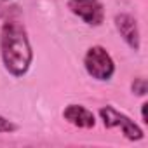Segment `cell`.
Here are the masks:
<instances>
[{
    "label": "cell",
    "instance_id": "1",
    "mask_svg": "<svg viewBox=\"0 0 148 148\" xmlns=\"http://www.w3.org/2000/svg\"><path fill=\"white\" fill-rule=\"evenodd\" d=\"M0 58L12 77H25L28 73L33 61V47L21 21L7 19L0 28Z\"/></svg>",
    "mask_w": 148,
    "mask_h": 148
},
{
    "label": "cell",
    "instance_id": "2",
    "mask_svg": "<svg viewBox=\"0 0 148 148\" xmlns=\"http://www.w3.org/2000/svg\"><path fill=\"white\" fill-rule=\"evenodd\" d=\"M84 68L89 77L99 82H108L115 75V61L103 45H91L86 51Z\"/></svg>",
    "mask_w": 148,
    "mask_h": 148
},
{
    "label": "cell",
    "instance_id": "3",
    "mask_svg": "<svg viewBox=\"0 0 148 148\" xmlns=\"http://www.w3.org/2000/svg\"><path fill=\"white\" fill-rule=\"evenodd\" d=\"M99 119L106 129H119L122 136L129 141H139L145 138V131L139 124H136L131 117H127L124 112H119L112 105H105L99 108Z\"/></svg>",
    "mask_w": 148,
    "mask_h": 148
},
{
    "label": "cell",
    "instance_id": "4",
    "mask_svg": "<svg viewBox=\"0 0 148 148\" xmlns=\"http://www.w3.org/2000/svg\"><path fill=\"white\" fill-rule=\"evenodd\" d=\"M66 7L89 26H101L105 23V5L101 0H68Z\"/></svg>",
    "mask_w": 148,
    "mask_h": 148
},
{
    "label": "cell",
    "instance_id": "5",
    "mask_svg": "<svg viewBox=\"0 0 148 148\" xmlns=\"http://www.w3.org/2000/svg\"><path fill=\"white\" fill-rule=\"evenodd\" d=\"M113 23H115V30L119 32L122 40L134 52H138L141 47V33H139L138 19L129 12H119V14H115Z\"/></svg>",
    "mask_w": 148,
    "mask_h": 148
},
{
    "label": "cell",
    "instance_id": "6",
    "mask_svg": "<svg viewBox=\"0 0 148 148\" xmlns=\"http://www.w3.org/2000/svg\"><path fill=\"white\" fill-rule=\"evenodd\" d=\"M63 119L68 124H71L73 127H79V129H92L96 125V115L87 106L77 105V103H71V105L64 106Z\"/></svg>",
    "mask_w": 148,
    "mask_h": 148
},
{
    "label": "cell",
    "instance_id": "7",
    "mask_svg": "<svg viewBox=\"0 0 148 148\" xmlns=\"http://www.w3.org/2000/svg\"><path fill=\"white\" fill-rule=\"evenodd\" d=\"M18 131H19V125L14 120L0 115V134H12V132H18Z\"/></svg>",
    "mask_w": 148,
    "mask_h": 148
},
{
    "label": "cell",
    "instance_id": "8",
    "mask_svg": "<svg viewBox=\"0 0 148 148\" xmlns=\"http://www.w3.org/2000/svg\"><path fill=\"white\" fill-rule=\"evenodd\" d=\"M131 91H132V94H136V96H145L146 91H148L146 79H143V77H136V79L132 80V84H131Z\"/></svg>",
    "mask_w": 148,
    "mask_h": 148
},
{
    "label": "cell",
    "instance_id": "9",
    "mask_svg": "<svg viewBox=\"0 0 148 148\" xmlns=\"http://www.w3.org/2000/svg\"><path fill=\"white\" fill-rule=\"evenodd\" d=\"M146 108H148V103H143L141 105V120L145 124H148V117H146Z\"/></svg>",
    "mask_w": 148,
    "mask_h": 148
},
{
    "label": "cell",
    "instance_id": "10",
    "mask_svg": "<svg viewBox=\"0 0 148 148\" xmlns=\"http://www.w3.org/2000/svg\"><path fill=\"white\" fill-rule=\"evenodd\" d=\"M0 2H7V0H0Z\"/></svg>",
    "mask_w": 148,
    "mask_h": 148
}]
</instances>
